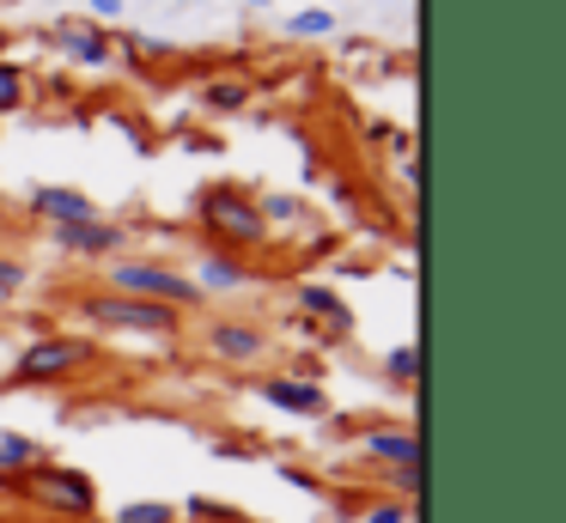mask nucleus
Masks as SVG:
<instances>
[{
    "instance_id": "obj_21",
    "label": "nucleus",
    "mask_w": 566,
    "mask_h": 523,
    "mask_svg": "<svg viewBox=\"0 0 566 523\" xmlns=\"http://www.w3.org/2000/svg\"><path fill=\"white\" fill-rule=\"evenodd\" d=\"M384 474H390V487H396L402 505H415V499H420V462H415V469H384Z\"/></svg>"
},
{
    "instance_id": "obj_16",
    "label": "nucleus",
    "mask_w": 566,
    "mask_h": 523,
    "mask_svg": "<svg viewBox=\"0 0 566 523\" xmlns=\"http://www.w3.org/2000/svg\"><path fill=\"white\" fill-rule=\"evenodd\" d=\"M25 67H19L13 55H0V116H19V109H25Z\"/></svg>"
},
{
    "instance_id": "obj_6",
    "label": "nucleus",
    "mask_w": 566,
    "mask_h": 523,
    "mask_svg": "<svg viewBox=\"0 0 566 523\" xmlns=\"http://www.w3.org/2000/svg\"><path fill=\"white\" fill-rule=\"evenodd\" d=\"M55 250L62 255H80V262H111V255L128 250V226H116V219H86V226H62L55 231Z\"/></svg>"
},
{
    "instance_id": "obj_22",
    "label": "nucleus",
    "mask_w": 566,
    "mask_h": 523,
    "mask_svg": "<svg viewBox=\"0 0 566 523\" xmlns=\"http://www.w3.org/2000/svg\"><path fill=\"white\" fill-rule=\"evenodd\" d=\"M25 280H31V268H25V262L0 255V292H25Z\"/></svg>"
},
{
    "instance_id": "obj_19",
    "label": "nucleus",
    "mask_w": 566,
    "mask_h": 523,
    "mask_svg": "<svg viewBox=\"0 0 566 523\" xmlns=\"http://www.w3.org/2000/svg\"><path fill=\"white\" fill-rule=\"evenodd\" d=\"M286 31H293V36H329L335 31V12L329 7H305V12L286 19Z\"/></svg>"
},
{
    "instance_id": "obj_23",
    "label": "nucleus",
    "mask_w": 566,
    "mask_h": 523,
    "mask_svg": "<svg viewBox=\"0 0 566 523\" xmlns=\"http://www.w3.org/2000/svg\"><path fill=\"white\" fill-rule=\"evenodd\" d=\"M189 511H196V517H208V523H244L232 505H213V499H189Z\"/></svg>"
},
{
    "instance_id": "obj_9",
    "label": "nucleus",
    "mask_w": 566,
    "mask_h": 523,
    "mask_svg": "<svg viewBox=\"0 0 566 523\" xmlns=\"http://www.w3.org/2000/svg\"><path fill=\"white\" fill-rule=\"evenodd\" d=\"M262 401L269 408H286V414H298V420H317V414H329V389L323 384H305V377H286V372H274V377H262Z\"/></svg>"
},
{
    "instance_id": "obj_25",
    "label": "nucleus",
    "mask_w": 566,
    "mask_h": 523,
    "mask_svg": "<svg viewBox=\"0 0 566 523\" xmlns=\"http://www.w3.org/2000/svg\"><path fill=\"white\" fill-rule=\"evenodd\" d=\"M244 7H250V12H269V0H244Z\"/></svg>"
},
{
    "instance_id": "obj_14",
    "label": "nucleus",
    "mask_w": 566,
    "mask_h": 523,
    "mask_svg": "<svg viewBox=\"0 0 566 523\" xmlns=\"http://www.w3.org/2000/svg\"><path fill=\"white\" fill-rule=\"evenodd\" d=\"M43 462V444L38 438H25V432H0V474L7 481H19L25 469H38Z\"/></svg>"
},
{
    "instance_id": "obj_4",
    "label": "nucleus",
    "mask_w": 566,
    "mask_h": 523,
    "mask_svg": "<svg viewBox=\"0 0 566 523\" xmlns=\"http://www.w3.org/2000/svg\"><path fill=\"white\" fill-rule=\"evenodd\" d=\"M74 304L104 328H135V335H177V328H184V311L153 304V299H128V292H111V286L74 292Z\"/></svg>"
},
{
    "instance_id": "obj_20",
    "label": "nucleus",
    "mask_w": 566,
    "mask_h": 523,
    "mask_svg": "<svg viewBox=\"0 0 566 523\" xmlns=\"http://www.w3.org/2000/svg\"><path fill=\"white\" fill-rule=\"evenodd\" d=\"M408 517H415V505H402V499H378V505H366L359 523H408Z\"/></svg>"
},
{
    "instance_id": "obj_2",
    "label": "nucleus",
    "mask_w": 566,
    "mask_h": 523,
    "mask_svg": "<svg viewBox=\"0 0 566 523\" xmlns=\"http://www.w3.org/2000/svg\"><path fill=\"white\" fill-rule=\"evenodd\" d=\"M196 213L201 226H208L213 250H256V243H269V219H262L256 195H244L238 182H208V189L196 195Z\"/></svg>"
},
{
    "instance_id": "obj_12",
    "label": "nucleus",
    "mask_w": 566,
    "mask_h": 523,
    "mask_svg": "<svg viewBox=\"0 0 566 523\" xmlns=\"http://www.w3.org/2000/svg\"><path fill=\"white\" fill-rule=\"evenodd\" d=\"M189 280H196L201 292H238V286H250V268L238 262L232 250H201L196 255V274H189Z\"/></svg>"
},
{
    "instance_id": "obj_15",
    "label": "nucleus",
    "mask_w": 566,
    "mask_h": 523,
    "mask_svg": "<svg viewBox=\"0 0 566 523\" xmlns=\"http://www.w3.org/2000/svg\"><path fill=\"white\" fill-rule=\"evenodd\" d=\"M244 104H250V85L244 80H208V85H201V109H208V116H238Z\"/></svg>"
},
{
    "instance_id": "obj_3",
    "label": "nucleus",
    "mask_w": 566,
    "mask_h": 523,
    "mask_svg": "<svg viewBox=\"0 0 566 523\" xmlns=\"http://www.w3.org/2000/svg\"><path fill=\"white\" fill-rule=\"evenodd\" d=\"M104 286L111 292H128V299H153V304H171V311H201L208 292L184 274V268L159 262V255H123V262L104 268Z\"/></svg>"
},
{
    "instance_id": "obj_18",
    "label": "nucleus",
    "mask_w": 566,
    "mask_h": 523,
    "mask_svg": "<svg viewBox=\"0 0 566 523\" xmlns=\"http://www.w3.org/2000/svg\"><path fill=\"white\" fill-rule=\"evenodd\" d=\"M116 523H184V517H177V505H165V499H135V505L116 511Z\"/></svg>"
},
{
    "instance_id": "obj_17",
    "label": "nucleus",
    "mask_w": 566,
    "mask_h": 523,
    "mask_svg": "<svg viewBox=\"0 0 566 523\" xmlns=\"http://www.w3.org/2000/svg\"><path fill=\"white\" fill-rule=\"evenodd\" d=\"M384 377H396V384H420V347L415 341H402V347L384 353Z\"/></svg>"
},
{
    "instance_id": "obj_1",
    "label": "nucleus",
    "mask_w": 566,
    "mask_h": 523,
    "mask_svg": "<svg viewBox=\"0 0 566 523\" xmlns=\"http://www.w3.org/2000/svg\"><path fill=\"white\" fill-rule=\"evenodd\" d=\"M13 493H25L31 505L50 511L55 523H92L98 517V481H92L86 469H67V462H50V457L19 474Z\"/></svg>"
},
{
    "instance_id": "obj_7",
    "label": "nucleus",
    "mask_w": 566,
    "mask_h": 523,
    "mask_svg": "<svg viewBox=\"0 0 566 523\" xmlns=\"http://www.w3.org/2000/svg\"><path fill=\"white\" fill-rule=\"evenodd\" d=\"M208 353L226 365H256L269 359V335L256 323H238V316H213L208 323Z\"/></svg>"
},
{
    "instance_id": "obj_5",
    "label": "nucleus",
    "mask_w": 566,
    "mask_h": 523,
    "mask_svg": "<svg viewBox=\"0 0 566 523\" xmlns=\"http://www.w3.org/2000/svg\"><path fill=\"white\" fill-rule=\"evenodd\" d=\"M92 365V341H80V335H38V341H25L19 347V359H13V384H67V377H80Z\"/></svg>"
},
{
    "instance_id": "obj_10",
    "label": "nucleus",
    "mask_w": 566,
    "mask_h": 523,
    "mask_svg": "<svg viewBox=\"0 0 566 523\" xmlns=\"http://www.w3.org/2000/svg\"><path fill=\"white\" fill-rule=\"evenodd\" d=\"M359 457L378 462V469H415L420 444H415L408 426H366V432H359Z\"/></svg>"
},
{
    "instance_id": "obj_8",
    "label": "nucleus",
    "mask_w": 566,
    "mask_h": 523,
    "mask_svg": "<svg viewBox=\"0 0 566 523\" xmlns=\"http://www.w3.org/2000/svg\"><path fill=\"white\" fill-rule=\"evenodd\" d=\"M25 207H31L38 219H50V231H62V226H86V219H98L92 195L67 189V182H38V189L25 195Z\"/></svg>"
},
{
    "instance_id": "obj_24",
    "label": "nucleus",
    "mask_w": 566,
    "mask_h": 523,
    "mask_svg": "<svg viewBox=\"0 0 566 523\" xmlns=\"http://www.w3.org/2000/svg\"><path fill=\"white\" fill-rule=\"evenodd\" d=\"M92 12H104V19H116V12H123V0H92Z\"/></svg>"
},
{
    "instance_id": "obj_13",
    "label": "nucleus",
    "mask_w": 566,
    "mask_h": 523,
    "mask_svg": "<svg viewBox=\"0 0 566 523\" xmlns=\"http://www.w3.org/2000/svg\"><path fill=\"white\" fill-rule=\"evenodd\" d=\"M293 299H298V311H305L311 323H329L335 335H347V328H354V316H347L342 292H335V286H323V280H305V286H298Z\"/></svg>"
},
{
    "instance_id": "obj_11",
    "label": "nucleus",
    "mask_w": 566,
    "mask_h": 523,
    "mask_svg": "<svg viewBox=\"0 0 566 523\" xmlns=\"http://www.w3.org/2000/svg\"><path fill=\"white\" fill-rule=\"evenodd\" d=\"M55 43H62L67 55L80 61V67H111V36H104L92 19H67V24H55Z\"/></svg>"
}]
</instances>
